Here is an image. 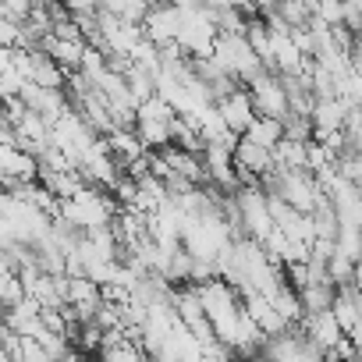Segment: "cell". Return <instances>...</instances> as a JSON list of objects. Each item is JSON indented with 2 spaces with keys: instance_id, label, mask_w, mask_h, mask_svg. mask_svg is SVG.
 <instances>
[{
  "instance_id": "2",
  "label": "cell",
  "mask_w": 362,
  "mask_h": 362,
  "mask_svg": "<svg viewBox=\"0 0 362 362\" xmlns=\"http://www.w3.org/2000/svg\"><path fill=\"white\" fill-rule=\"evenodd\" d=\"M36 156L18 149L15 142H0V174H11L18 181H33L36 177Z\"/></svg>"
},
{
  "instance_id": "1",
  "label": "cell",
  "mask_w": 362,
  "mask_h": 362,
  "mask_svg": "<svg viewBox=\"0 0 362 362\" xmlns=\"http://www.w3.org/2000/svg\"><path fill=\"white\" fill-rule=\"evenodd\" d=\"M214 107H217V114H221L224 128H231L235 135H242V132L249 128V121L256 117V110H252V100H249V89H245V86L228 89L224 96H217V100H214Z\"/></svg>"
},
{
  "instance_id": "4",
  "label": "cell",
  "mask_w": 362,
  "mask_h": 362,
  "mask_svg": "<svg viewBox=\"0 0 362 362\" xmlns=\"http://www.w3.org/2000/svg\"><path fill=\"white\" fill-rule=\"evenodd\" d=\"M57 4H61L68 15H93V11H96V0H57Z\"/></svg>"
},
{
  "instance_id": "5",
  "label": "cell",
  "mask_w": 362,
  "mask_h": 362,
  "mask_svg": "<svg viewBox=\"0 0 362 362\" xmlns=\"http://www.w3.org/2000/svg\"><path fill=\"white\" fill-rule=\"evenodd\" d=\"M96 4H100V0H96Z\"/></svg>"
},
{
  "instance_id": "3",
  "label": "cell",
  "mask_w": 362,
  "mask_h": 362,
  "mask_svg": "<svg viewBox=\"0 0 362 362\" xmlns=\"http://www.w3.org/2000/svg\"><path fill=\"white\" fill-rule=\"evenodd\" d=\"M242 135H245L249 142L263 146V149H274V142L281 139V121H277V117H263V114H256Z\"/></svg>"
}]
</instances>
